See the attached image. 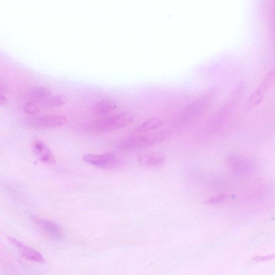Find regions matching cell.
Listing matches in <instances>:
<instances>
[{"instance_id":"6da1fadb","label":"cell","mask_w":275,"mask_h":275,"mask_svg":"<svg viewBox=\"0 0 275 275\" xmlns=\"http://www.w3.org/2000/svg\"><path fill=\"white\" fill-rule=\"evenodd\" d=\"M166 131L133 133L125 138L118 144V148L123 151H136L151 147L163 142L168 136Z\"/></svg>"},{"instance_id":"7a4b0ae2","label":"cell","mask_w":275,"mask_h":275,"mask_svg":"<svg viewBox=\"0 0 275 275\" xmlns=\"http://www.w3.org/2000/svg\"><path fill=\"white\" fill-rule=\"evenodd\" d=\"M132 114L124 112L110 117H101L89 123L86 131L91 134L99 135L118 130L129 125L133 121Z\"/></svg>"},{"instance_id":"3957f363","label":"cell","mask_w":275,"mask_h":275,"mask_svg":"<svg viewBox=\"0 0 275 275\" xmlns=\"http://www.w3.org/2000/svg\"><path fill=\"white\" fill-rule=\"evenodd\" d=\"M67 122L66 117L58 115L31 118L25 120L24 123L30 129L51 130L63 127Z\"/></svg>"},{"instance_id":"277c9868","label":"cell","mask_w":275,"mask_h":275,"mask_svg":"<svg viewBox=\"0 0 275 275\" xmlns=\"http://www.w3.org/2000/svg\"><path fill=\"white\" fill-rule=\"evenodd\" d=\"M274 82L275 72L272 70L263 78L260 85L248 99L247 107L249 109L254 108L260 104Z\"/></svg>"},{"instance_id":"5b68a950","label":"cell","mask_w":275,"mask_h":275,"mask_svg":"<svg viewBox=\"0 0 275 275\" xmlns=\"http://www.w3.org/2000/svg\"><path fill=\"white\" fill-rule=\"evenodd\" d=\"M83 160L88 164L102 169L114 168L121 163L120 158L111 153L100 155L87 154L83 156Z\"/></svg>"},{"instance_id":"8992f818","label":"cell","mask_w":275,"mask_h":275,"mask_svg":"<svg viewBox=\"0 0 275 275\" xmlns=\"http://www.w3.org/2000/svg\"><path fill=\"white\" fill-rule=\"evenodd\" d=\"M32 220L51 238L58 239L62 237V228L58 224L36 216H32Z\"/></svg>"},{"instance_id":"52a82bcc","label":"cell","mask_w":275,"mask_h":275,"mask_svg":"<svg viewBox=\"0 0 275 275\" xmlns=\"http://www.w3.org/2000/svg\"><path fill=\"white\" fill-rule=\"evenodd\" d=\"M8 240L11 244L18 248L22 255L27 259L38 263L44 262V257L35 249L26 246L15 238L9 237Z\"/></svg>"},{"instance_id":"ba28073f","label":"cell","mask_w":275,"mask_h":275,"mask_svg":"<svg viewBox=\"0 0 275 275\" xmlns=\"http://www.w3.org/2000/svg\"><path fill=\"white\" fill-rule=\"evenodd\" d=\"M117 108L116 103L111 100L105 99L97 102L93 108L95 116L100 117H106Z\"/></svg>"},{"instance_id":"9c48e42d","label":"cell","mask_w":275,"mask_h":275,"mask_svg":"<svg viewBox=\"0 0 275 275\" xmlns=\"http://www.w3.org/2000/svg\"><path fill=\"white\" fill-rule=\"evenodd\" d=\"M34 153L40 159L42 162L48 164L55 163V159L50 149L44 143L37 141L33 144Z\"/></svg>"},{"instance_id":"30bf717a","label":"cell","mask_w":275,"mask_h":275,"mask_svg":"<svg viewBox=\"0 0 275 275\" xmlns=\"http://www.w3.org/2000/svg\"><path fill=\"white\" fill-rule=\"evenodd\" d=\"M140 164L146 167H156L163 165L165 162V157L159 153L145 154L139 158Z\"/></svg>"},{"instance_id":"8fae6325","label":"cell","mask_w":275,"mask_h":275,"mask_svg":"<svg viewBox=\"0 0 275 275\" xmlns=\"http://www.w3.org/2000/svg\"><path fill=\"white\" fill-rule=\"evenodd\" d=\"M51 96V91L47 87L38 86L33 88L29 92L28 97L35 101H43Z\"/></svg>"},{"instance_id":"7c38bea8","label":"cell","mask_w":275,"mask_h":275,"mask_svg":"<svg viewBox=\"0 0 275 275\" xmlns=\"http://www.w3.org/2000/svg\"><path fill=\"white\" fill-rule=\"evenodd\" d=\"M162 122L159 119L152 118L147 120L142 123L133 133H141L155 131L162 125Z\"/></svg>"},{"instance_id":"4fadbf2b","label":"cell","mask_w":275,"mask_h":275,"mask_svg":"<svg viewBox=\"0 0 275 275\" xmlns=\"http://www.w3.org/2000/svg\"><path fill=\"white\" fill-rule=\"evenodd\" d=\"M42 106L46 108L60 107L65 104L66 99L62 96H51L42 101Z\"/></svg>"},{"instance_id":"5bb4252c","label":"cell","mask_w":275,"mask_h":275,"mask_svg":"<svg viewBox=\"0 0 275 275\" xmlns=\"http://www.w3.org/2000/svg\"><path fill=\"white\" fill-rule=\"evenodd\" d=\"M26 113L31 116H35L40 112L39 107L32 102L27 103L24 107Z\"/></svg>"},{"instance_id":"9a60e30c","label":"cell","mask_w":275,"mask_h":275,"mask_svg":"<svg viewBox=\"0 0 275 275\" xmlns=\"http://www.w3.org/2000/svg\"><path fill=\"white\" fill-rule=\"evenodd\" d=\"M8 103V100L7 98L3 94L0 95V105L4 106H6Z\"/></svg>"}]
</instances>
